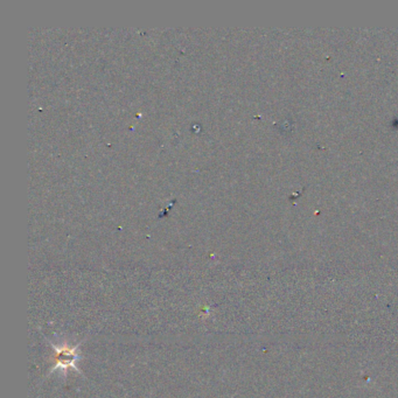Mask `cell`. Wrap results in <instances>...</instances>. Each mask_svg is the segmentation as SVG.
I'll return each instance as SVG.
<instances>
[{
	"mask_svg": "<svg viewBox=\"0 0 398 398\" xmlns=\"http://www.w3.org/2000/svg\"><path fill=\"white\" fill-rule=\"evenodd\" d=\"M53 349H54V366L52 368L53 370H62L64 374H67L69 369L73 370H78L76 362L80 360V354H78V346L71 347L68 344H62L60 346L52 344Z\"/></svg>",
	"mask_w": 398,
	"mask_h": 398,
	"instance_id": "6da1fadb",
	"label": "cell"
}]
</instances>
